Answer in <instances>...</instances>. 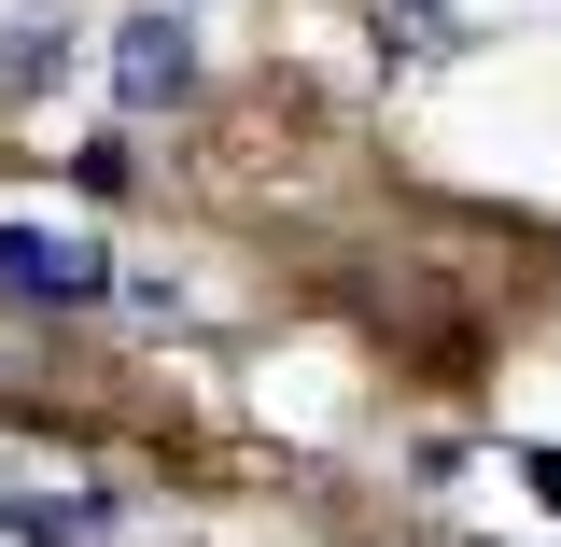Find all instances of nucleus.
I'll return each mask as SVG.
<instances>
[{"mask_svg":"<svg viewBox=\"0 0 561 547\" xmlns=\"http://www.w3.org/2000/svg\"><path fill=\"white\" fill-rule=\"evenodd\" d=\"M99 281H113L99 225H0V295H28V309H84Z\"/></svg>","mask_w":561,"mask_h":547,"instance_id":"nucleus-1","label":"nucleus"},{"mask_svg":"<svg viewBox=\"0 0 561 547\" xmlns=\"http://www.w3.org/2000/svg\"><path fill=\"white\" fill-rule=\"evenodd\" d=\"M183 84H197V43H183V14H169V0H154V14H127V43H113V99H127V113H169Z\"/></svg>","mask_w":561,"mask_h":547,"instance_id":"nucleus-2","label":"nucleus"},{"mask_svg":"<svg viewBox=\"0 0 561 547\" xmlns=\"http://www.w3.org/2000/svg\"><path fill=\"white\" fill-rule=\"evenodd\" d=\"M57 70H70V29L57 14H14V29H0V113H28Z\"/></svg>","mask_w":561,"mask_h":547,"instance_id":"nucleus-3","label":"nucleus"},{"mask_svg":"<svg viewBox=\"0 0 561 547\" xmlns=\"http://www.w3.org/2000/svg\"><path fill=\"white\" fill-rule=\"evenodd\" d=\"M0 534H28V547H70V534H99V505H84V491H57V505H0Z\"/></svg>","mask_w":561,"mask_h":547,"instance_id":"nucleus-4","label":"nucleus"},{"mask_svg":"<svg viewBox=\"0 0 561 547\" xmlns=\"http://www.w3.org/2000/svg\"><path fill=\"white\" fill-rule=\"evenodd\" d=\"M379 29H393V43H435V29H449V0H379Z\"/></svg>","mask_w":561,"mask_h":547,"instance_id":"nucleus-5","label":"nucleus"}]
</instances>
